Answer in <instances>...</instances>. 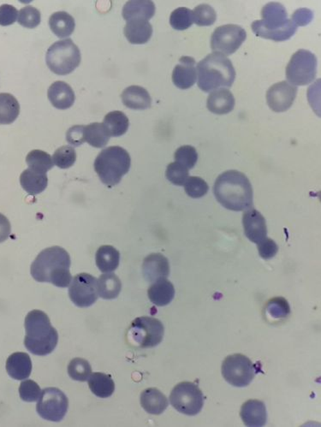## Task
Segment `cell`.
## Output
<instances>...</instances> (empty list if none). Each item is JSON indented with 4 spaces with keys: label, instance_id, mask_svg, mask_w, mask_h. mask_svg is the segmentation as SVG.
Segmentation results:
<instances>
[{
    "label": "cell",
    "instance_id": "1",
    "mask_svg": "<svg viewBox=\"0 0 321 427\" xmlns=\"http://www.w3.org/2000/svg\"><path fill=\"white\" fill-rule=\"evenodd\" d=\"M214 193L226 209L241 211L253 208L254 192L251 182L241 172L230 170L216 179Z\"/></svg>",
    "mask_w": 321,
    "mask_h": 427
},
{
    "label": "cell",
    "instance_id": "2",
    "mask_svg": "<svg viewBox=\"0 0 321 427\" xmlns=\"http://www.w3.org/2000/svg\"><path fill=\"white\" fill-rule=\"evenodd\" d=\"M70 254L63 247L53 246L42 250L31 265L30 272L35 281L51 283L59 288L71 285Z\"/></svg>",
    "mask_w": 321,
    "mask_h": 427
},
{
    "label": "cell",
    "instance_id": "3",
    "mask_svg": "<svg viewBox=\"0 0 321 427\" xmlns=\"http://www.w3.org/2000/svg\"><path fill=\"white\" fill-rule=\"evenodd\" d=\"M24 325V345L30 353L39 357L53 353L59 342V334L48 314L41 310H32L25 318Z\"/></svg>",
    "mask_w": 321,
    "mask_h": 427
},
{
    "label": "cell",
    "instance_id": "4",
    "mask_svg": "<svg viewBox=\"0 0 321 427\" xmlns=\"http://www.w3.org/2000/svg\"><path fill=\"white\" fill-rule=\"evenodd\" d=\"M262 20L253 21L251 25L256 37L281 42L290 39L297 30V26L288 19L286 9L279 3L270 2L263 7Z\"/></svg>",
    "mask_w": 321,
    "mask_h": 427
},
{
    "label": "cell",
    "instance_id": "5",
    "mask_svg": "<svg viewBox=\"0 0 321 427\" xmlns=\"http://www.w3.org/2000/svg\"><path fill=\"white\" fill-rule=\"evenodd\" d=\"M198 87L205 93L232 87L236 70L232 61L218 53L208 55L197 64Z\"/></svg>",
    "mask_w": 321,
    "mask_h": 427
},
{
    "label": "cell",
    "instance_id": "6",
    "mask_svg": "<svg viewBox=\"0 0 321 427\" xmlns=\"http://www.w3.org/2000/svg\"><path fill=\"white\" fill-rule=\"evenodd\" d=\"M131 166L129 153L121 146H109L97 156L93 167L100 181L109 187H113L121 182L127 174Z\"/></svg>",
    "mask_w": 321,
    "mask_h": 427
},
{
    "label": "cell",
    "instance_id": "7",
    "mask_svg": "<svg viewBox=\"0 0 321 427\" xmlns=\"http://www.w3.org/2000/svg\"><path fill=\"white\" fill-rule=\"evenodd\" d=\"M46 64L53 73L66 75L73 73L81 63V52L71 39L56 41L46 55Z\"/></svg>",
    "mask_w": 321,
    "mask_h": 427
},
{
    "label": "cell",
    "instance_id": "8",
    "mask_svg": "<svg viewBox=\"0 0 321 427\" xmlns=\"http://www.w3.org/2000/svg\"><path fill=\"white\" fill-rule=\"evenodd\" d=\"M165 335L163 324L153 317H139L133 321L128 330L131 343L142 349H152L162 342Z\"/></svg>",
    "mask_w": 321,
    "mask_h": 427
},
{
    "label": "cell",
    "instance_id": "9",
    "mask_svg": "<svg viewBox=\"0 0 321 427\" xmlns=\"http://www.w3.org/2000/svg\"><path fill=\"white\" fill-rule=\"evenodd\" d=\"M169 401L176 411L183 415L194 416L199 414L204 406V396L196 383L182 382L172 390Z\"/></svg>",
    "mask_w": 321,
    "mask_h": 427
},
{
    "label": "cell",
    "instance_id": "10",
    "mask_svg": "<svg viewBox=\"0 0 321 427\" xmlns=\"http://www.w3.org/2000/svg\"><path fill=\"white\" fill-rule=\"evenodd\" d=\"M317 69V59L308 50H298L292 55L286 66V78L288 84L295 86H306L315 80Z\"/></svg>",
    "mask_w": 321,
    "mask_h": 427
},
{
    "label": "cell",
    "instance_id": "11",
    "mask_svg": "<svg viewBox=\"0 0 321 427\" xmlns=\"http://www.w3.org/2000/svg\"><path fill=\"white\" fill-rule=\"evenodd\" d=\"M221 372L226 381L237 388L250 386L256 374L253 362L241 354L227 357L223 361Z\"/></svg>",
    "mask_w": 321,
    "mask_h": 427
},
{
    "label": "cell",
    "instance_id": "12",
    "mask_svg": "<svg viewBox=\"0 0 321 427\" xmlns=\"http://www.w3.org/2000/svg\"><path fill=\"white\" fill-rule=\"evenodd\" d=\"M68 400L66 394L57 388H46L42 390L36 411L42 419L48 421L59 422L66 417Z\"/></svg>",
    "mask_w": 321,
    "mask_h": 427
},
{
    "label": "cell",
    "instance_id": "13",
    "mask_svg": "<svg viewBox=\"0 0 321 427\" xmlns=\"http://www.w3.org/2000/svg\"><path fill=\"white\" fill-rule=\"evenodd\" d=\"M247 38L246 31L239 25L227 24L218 27L211 37V48L225 56L236 53Z\"/></svg>",
    "mask_w": 321,
    "mask_h": 427
},
{
    "label": "cell",
    "instance_id": "14",
    "mask_svg": "<svg viewBox=\"0 0 321 427\" xmlns=\"http://www.w3.org/2000/svg\"><path fill=\"white\" fill-rule=\"evenodd\" d=\"M68 296L78 307H89L98 300L97 279L89 274L75 275L68 288Z\"/></svg>",
    "mask_w": 321,
    "mask_h": 427
},
{
    "label": "cell",
    "instance_id": "15",
    "mask_svg": "<svg viewBox=\"0 0 321 427\" xmlns=\"http://www.w3.org/2000/svg\"><path fill=\"white\" fill-rule=\"evenodd\" d=\"M297 91V87L287 81L277 82L266 92V102L273 112H286L293 105Z\"/></svg>",
    "mask_w": 321,
    "mask_h": 427
},
{
    "label": "cell",
    "instance_id": "16",
    "mask_svg": "<svg viewBox=\"0 0 321 427\" xmlns=\"http://www.w3.org/2000/svg\"><path fill=\"white\" fill-rule=\"evenodd\" d=\"M244 234L252 243L259 244L266 238L268 227L265 218L259 211L251 208L244 213Z\"/></svg>",
    "mask_w": 321,
    "mask_h": 427
},
{
    "label": "cell",
    "instance_id": "17",
    "mask_svg": "<svg viewBox=\"0 0 321 427\" xmlns=\"http://www.w3.org/2000/svg\"><path fill=\"white\" fill-rule=\"evenodd\" d=\"M196 62L193 57L183 56L179 59L172 73V82L176 88L187 89L193 87L197 79Z\"/></svg>",
    "mask_w": 321,
    "mask_h": 427
},
{
    "label": "cell",
    "instance_id": "18",
    "mask_svg": "<svg viewBox=\"0 0 321 427\" xmlns=\"http://www.w3.org/2000/svg\"><path fill=\"white\" fill-rule=\"evenodd\" d=\"M143 272L147 282L154 283L158 279L167 278L169 264L167 258L161 254H151L143 260Z\"/></svg>",
    "mask_w": 321,
    "mask_h": 427
},
{
    "label": "cell",
    "instance_id": "19",
    "mask_svg": "<svg viewBox=\"0 0 321 427\" xmlns=\"http://www.w3.org/2000/svg\"><path fill=\"white\" fill-rule=\"evenodd\" d=\"M241 419L247 426H264L268 421V412L263 401L251 399L243 404L240 410Z\"/></svg>",
    "mask_w": 321,
    "mask_h": 427
},
{
    "label": "cell",
    "instance_id": "20",
    "mask_svg": "<svg viewBox=\"0 0 321 427\" xmlns=\"http://www.w3.org/2000/svg\"><path fill=\"white\" fill-rule=\"evenodd\" d=\"M48 99L57 109L66 110L74 105L75 96L73 89L66 82L57 81L54 82L48 92Z\"/></svg>",
    "mask_w": 321,
    "mask_h": 427
},
{
    "label": "cell",
    "instance_id": "21",
    "mask_svg": "<svg viewBox=\"0 0 321 427\" xmlns=\"http://www.w3.org/2000/svg\"><path fill=\"white\" fill-rule=\"evenodd\" d=\"M147 296L155 306H167L174 299V285L167 278L158 279L152 283L147 290Z\"/></svg>",
    "mask_w": 321,
    "mask_h": 427
},
{
    "label": "cell",
    "instance_id": "22",
    "mask_svg": "<svg viewBox=\"0 0 321 427\" xmlns=\"http://www.w3.org/2000/svg\"><path fill=\"white\" fill-rule=\"evenodd\" d=\"M207 106L208 109L214 114L230 113L235 107V98L228 89H216L209 95Z\"/></svg>",
    "mask_w": 321,
    "mask_h": 427
},
{
    "label": "cell",
    "instance_id": "23",
    "mask_svg": "<svg viewBox=\"0 0 321 427\" xmlns=\"http://www.w3.org/2000/svg\"><path fill=\"white\" fill-rule=\"evenodd\" d=\"M124 33L131 44L143 45L152 37L153 27L149 21L131 20L126 23Z\"/></svg>",
    "mask_w": 321,
    "mask_h": 427
},
{
    "label": "cell",
    "instance_id": "24",
    "mask_svg": "<svg viewBox=\"0 0 321 427\" xmlns=\"http://www.w3.org/2000/svg\"><path fill=\"white\" fill-rule=\"evenodd\" d=\"M32 368L31 359L26 353H14L6 361V371L16 380L30 378Z\"/></svg>",
    "mask_w": 321,
    "mask_h": 427
},
{
    "label": "cell",
    "instance_id": "25",
    "mask_svg": "<svg viewBox=\"0 0 321 427\" xmlns=\"http://www.w3.org/2000/svg\"><path fill=\"white\" fill-rule=\"evenodd\" d=\"M121 99L126 107L133 110L149 108L152 99L147 89L140 86H131L122 93Z\"/></svg>",
    "mask_w": 321,
    "mask_h": 427
},
{
    "label": "cell",
    "instance_id": "26",
    "mask_svg": "<svg viewBox=\"0 0 321 427\" xmlns=\"http://www.w3.org/2000/svg\"><path fill=\"white\" fill-rule=\"evenodd\" d=\"M140 405L150 415H160L168 408V399L160 390L147 388L140 394Z\"/></svg>",
    "mask_w": 321,
    "mask_h": 427
},
{
    "label": "cell",
    "instance_id": "27",
    "mask_svg": "<svg viewBox=\"0 0 321 427\" xmlns=\"http://www.w3.org/2000/svg\"><path fill=\"white\" fill-rule=\"evenodd\" d=\"M155 5L153 1H129L122 8V15L126 21H149L154 16Z\"/></svg>",
    "mask_w": 321,
    "mask_h": 427
},
{
    "label": "cell",
    "instance_id": "28",
    "mask_svg": "<svg viewBox=\"0 0 321 427\" xmlns=\"http://www.w3.org/2000/svg\"><path fill=\"white\" fill-rule=\"evenodd\" d=\"M20 184L23 189L31 196L39 195L46 189L48 184V175L39 173L28 168L20 175Z\"/></svg>",
    "mask_w": 321,
    "mask_h": 427
},
{
    "label": "cell",
    "instance_id": "29",
    "mask_svg": "<svg viewBox=\"0 0 321 427\" xmlns=\"http://www.w3.org/2000/svg\"><path fill=\"white\" fill-rule=\"evenodd\" d=\"M97 267L104 274L116 271L120 262V253L111 245L99 247L95 256Z\"/></svg>",
    "mask_w": 321,
    "mask_h": 427
},
{
    "label": "cell",
    "instance_id": "30",
    "mask_svg": "<svg viewBox=\"0 0 321 427\" xmlns=\"http://www.w3.org/2000/svg\"><path fill=\"white\" fill-rule=\"evenodd\" d=\"M53 33L59 38H66L73 33L75 27L73 17L66 12L53 13L49 19Z\"/></svg>",
    "mask_w": 321,
    "mask_h": 427
},
{
    "label": "cell",
    "instance_id": "31",
    "mask_svg": "<svg viewBox=\"0 0 321 427\" xmlns=\"http://www.w3.org/2000/svg\"><path fill=\"white\" fill-rule=\"evenodd\" d=\"M89 389L93 395L100 398H108L113 396L115 391V383L110 375L102 372H95L89 379Z\"/></svg>",
    "mask_w": 321,
    "mask_h": 427
},
{
    "label": "cell",
    "instance_id": "32",
    "mask_svg": "<svg viewBox=\"0 0 321 427\" xmlns=\"http://www.w3.org/2000/svg\"><path fill=\"white\" fill-rule=\"evenodd\" d=\"M20 113V105L10 93H0V124H10Z\"/></svg>",
    "mask_w": 321,
    "mask_h": 427
},
{
    "label": "cell",
    "instance_id": "33",
    "mask_svg": "<svg viewBox=\"0 0 321 427\" xmlns=\"http://www.w3.org/2000/svg\"><path fill=\"white\" fill-rule=\"evenodd\" d=\"M110 137L109 132L103 123H93L84 127V142L93 148H104L109 142Z\"/></svg>",
    "mask_w": 321,
    "mask_h": 427
},
{
    "label": "cell",
    "instance_id": "34",
    "mask_svg": "<svg viewBox=\"0 0 321 427\" xmlns=\"http://www.w3.org/2000/svg\"><path fill=\"white\" fill-rule=\"evenodd\" d=\"M99 296L104 300H113L119 296L122 290V283L117 275L106 274L97 280Z\"/></svg>",
    "mask_w": 321,
    "mask_h": 427
},
{
    "label": "cell",
    "instance_id": "35",
    "mask_svg": "<svg viewBox=\"0 0 321 427\" xmlns=\"http://www.w3.org/2000/svg\"><path fill=\"white\" fill-rule=\"evenodd\" d=\"M103 124L111 136L118 137L128 131L129 121L127 116L120 111H114L106 115Z\"/></svg>",
    "mask_w": 321,
    "mask_h": 427
},
{
    "label": "cell",
    "instance_id": "36",
    "mask_svg": "<svg viewBox=\"0 0 321 427\" xmlns=\"http://www.w3.org/2000/svg\"><path fill=\"white\" fill-rule=\"evenodd\" d=\"M26 163L35 171L45 173L53 167V158L42 150H32L26 157Z\"/></svg>",
    "mask_w": 321,
    "mask_h": 427
},
{
    "label": "cell",
    "instance_id": "37",
    "mask_svg": "<svg viewBox=\"0 0 321 427\" xmlns=\"http://www.w3.org/2000/svg\"><path fill=\"white\" fill-rule=\"evenodd\" d=\"M91 373V365L82 358L73 359L68 366V374L75 381L86 382Z\"/></svg>",
    "mask_w": 321,
    "mask_h": 427
},
{
    "label": "cell",
    "instance_id": "38",
    "mask_svg": "<svg viewBox=\"0 0 321 427\" xmlns=\"http://www.w3.org/2000/svg\"><path fill=\"white\" fill-rule=\"evenodd\" d=\"M193 23V12L186 7H180L173 10L169 16V24L176 30H187Z\"/></svg>",
    "mask_w": 321,
    "mask_h": 427
},
{
    "label": "cell",
    "instance_id": "39",
    "mask_svg": "<svg viewBox=\"0 0 321 427\" xmlns=\"http://www.w3.org/2000/svg\"><path fill=\"white\" fill-rule=\"evenodd\" d=\"M266 312L270 319L279 321L290 315L291 307L284 297H275L270 299L266 304Z\"/></svg>",
    "mask_w": 321,
    "mask_h": 427
},
{
    "label": "cell",
    "instance_id": "40",
    "mask_svg": "<svg viewBox=\"0 0 321 427\" xmlns=\"http://www.w3.org/2000/svg\"><path fill=\"white\" fill-rule=\"evenodd\" d=\"M217 19L215 10L209 5H200L194 8L193 12L194 23L198 26H211Z\"/></svg>",
    "mask_w": 321,
    "mask_h": 427
},
{
    "label": "cell",
    "instance_id": "41",
    "mask_svg": "<svg viewBox=\"0 0 321 427\" xmlns=\"http://www.w3.org/2000/svg\"><path fill=\"white\" fill-rule=\"evenodd\" d=\"M77 160V153L70 146H63L57 149L53 156V164L61 169H68L73 166Z\"/></svg>",
    "mask_w": 321,
    "mask_h": 427
},
{
    "label": "cell",
    "instance_id": "42",
    "mask_svg": "<svg viewBox=\"0 0 321 427\" xmlns=\"http://www.w3.org/2000/svg\"><path fill=\"white\" fill-rule=\"evenodd\" d=\"M17 20L18 23L24 28H35L41 23V12L33 6L24 7L18 13Z\"/></svg>",
    "mask_w": 321,
    "mask_h": 427
},
{
    "label": "cell",
    "instance_id": "43",
    "mask_svg": "<svg viewBox=\"0 0 321 427\" xmlns=\"http://www.w3.org/2000/svg\"><path fill=\"white\" fill-rule=\"evenodd\" d=\"M185 190L187 196L194 199H199L207 195L209 187L203 178L199 177H191L187 179Z\"/></svg>",
    "mask_w": 321,
    "mask_h": 427
},
{
    "label": "cell",
    "instance_id": "44",
    "mask_svg": "<svg viewBox=\"0 0 321 427\" xmlns=\"http://www.w3.org/2000/svg\"><path fill=\"white\" fill-rule=\"evenodd\" d=\"M174 158L176 162L183 164L187 170H190L197 163L198 153L196 149L192 146H182L176 149Z\"/></svg>",
    "mask_w": 321,
    "mask_h": 427
},
{
    "label": "cell",
    "instance_id": "45",
    "mask_svg": "<svg viewBox=\"0 0 321 427\" xmlns=\"http://www.w3.org/2000/svg\"><path fill=\"white\" fill-rule=\"evenodd\" d=\"M189 170L176 161L169 164L167 171H165V175L169 182L176 186L185 184L187 179L189 178Z\"/></svg>",
    "mask_w": 321,
    "mask_h": 427
},
{
    "label": "cell",
    "instance_id": "46",
    "mask_svg": "<svg viewBox=\"0 0 321 427\" xmlns=\"http://www.w3.org/2000/svg\"><path fill=\"white\" fill-rule=\"evenodd\" d=\"M42 390L38 383L33 380L27 379L21 383L19 395L21 399L26 403H35L41 397Z\"/></svg>",
    "mask_w": 321,
    "mask_h": 427
},
{
    "label": "cell",
    "instance_id": "47",
    "mask_svg": "<svg viewBox=\"0 0 321 427\" xmlns=\"http://www.w3.org/2000/svg\"><path fill=\"white\" fill-rule=\"evenodd\" d=\"M259 256L266 260L273 259L279 252V246L273 239L266 238L257 244Z\"/></svg>",
    "mask_w": 321,
    "mask_h": 427
},
{
    "label": "cell",
    "instance_id": "48",
    "mask_svg": "<svg viewBox=\"0 0 321 427\" xmlns=\"http://www.w3.org/2000/svg\"><path fill=\"white\" fill-rule=\"evenodd\" d=\"M18 12L16 7L13 6L2 5L0 6V25L1 26H9L17 21Z\"/></svg>",
    "mask_w": 321,
    "mask_h": 427
},
{
    "label": "cell",
    "instance_id": "49",
    "mask_svg": "<svg viewBox=\"0 0 321 427\" xmlns=\"http://www.w3.org/2000/svg\"><path fill=\"white\" fill-rule=\"evenodd\" d=\"M84 127L82 125H75V126L68 129L66 133L67 142L71 145L79 146L84 144Z\"/></svg>",
    "mask_w": 321,
    "mask_h": 427
},
{
    "label": "cell",
    "instance_id": "50",
    "mask_svg": "<svg viewBox=\"0 0 321 427\" xmlns=\"http://www.w3.org/2000/svg\"><path fill=\"white\" fill-rule=\"evenodd\" d=\"M313 12L309 9H299L292 15V21L297 26H305L313 19Z\"/></svg>",
    "mask_w": 321,
    "mask_h": 427
},
{
    "label": "cell",
    "instance_id": "51",
    "mask_svg": "<svg viewBox=\"0 0 321 427\" xmlns=\"http://www.w3.org/2000/svg\"><path fill=\"white\" fill-rule=\"evenodd\" d=\"M10 231H12V226H10L8 218L0 213V243L9 238Z\"/></svg>",
    "mask_w": 321,
    "mask_h": 427
}]
</instances>
